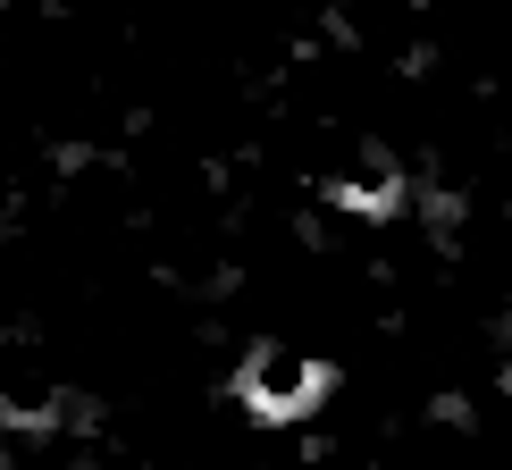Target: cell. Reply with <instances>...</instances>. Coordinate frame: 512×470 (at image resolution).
Instances as JSON below:
<instances>
[{
	"mask_svg": "<svg viewBox=\"0 0 512 470\" xmlns=\"http://www.w3.org/2000/svg\"><path fill=\"white\" fill-rule=\"evenodd\" d=\"M236 395H244V412H261V420H294V412H311V403L328 395V370H319L311 353L261 345V353L236 370Z\"/></svg>",
	"mask_w": 512,
	"mask_h": 470,
	"instance_id": "cell-1",
	"label": "cell"
}]
</instances>
